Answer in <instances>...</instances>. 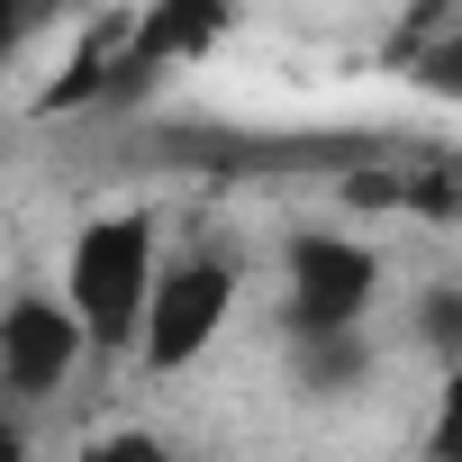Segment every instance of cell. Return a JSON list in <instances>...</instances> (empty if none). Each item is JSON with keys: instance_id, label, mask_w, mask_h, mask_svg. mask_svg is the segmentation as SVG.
<instances>
[{"instance_id": "6da1fadb", "label": "cell", "mask_w": 462, "mask_h": 462, "mask_svg": "<svg viewBox=\"0 0 462 462\" xmlns=\"http://www.w3.org/2000/svg\"><path fill=\"white\" fill-rule=\"evenodd\" d=\"M145 291H154V217L145 208L91 217L64 254V309L82 318V336L91 345H136Z\"/></svg>"}, {"instance_id": "7a4b0ae2", "label": "cell", "mask_w": 462, "mask_h": 462, "mask_svg": "<svg viewBox=\"0 0 462 462\" xmlns=\"http://www.w3.org/2000/svg\"><path fill=\"white\" fill-rule=\"evenodd\" d=\"M226 309H236V273H226V263H208V254L154 263V291H145V318H136L145 372H190L226 336Z\"/></svg>"}, {"instance_id": "3957f363", "label": "cell", "mask_w": 462, "mask_h": 462, "mask_svg": "<svg viewBox=\"0 0 462 462\" xmlns=\"http://www.w3.org/2000/svg\"><path fill=\"white\" fill-rule=\"evenodd\" d=\"M82 354H91V336H82V318L64 300L19 291L10 309H0V390L10 399H55L82 372Z\"/></svg>"}, {"instance_id": "277c9868", "label": "cell", "mask_w": 462, "mask_h": 462, "mask_svg": "<svg viewBox=\"0 0 462 462\" xmlns=\"http://www.w3.org/2000/svg\"><path fill=\"white\" fill-rule=\"evenodd\" d=\"M372 291H381V254L372 245L309 236L291 254V318H300V336H354V318L372 309Z\"/></svg>"}, {"instance_id": "5b68a950", "label": "cell", "mask_w": 462, "mask_h": 462, "mask_svg": "<svg viewBox=\"0 0 462 462\" xmlns=\"http://www.w3.org/2000/svg\"><path fill=\"white\" fill-rule=\"evenodd\" d=\"M217 37H226V0H145V10H136V37H127V55H136L145 73H163V64L208 55Z\"/></svg>"}, {"instance_id": "8992f818", "label": "cell", "mask_w": 462, "mask_h": 462, "mask_svg": "<svg viewBox=\"0 0 462 462\" xmlns=\"http://www.w3.org/2000/svg\"><path fill=\"white\" fill-rule=\"evenodd\" d=\"M82 462H172V453H163V444H154L145 426H118V435H100V444H91Z\"/></svg>"}, {"instance_id": "52a82bcc", "label": "cell", "mask_w": 462, "mask_h": 462, "mask_svg": "<svg viewBox=\"0 0 462 462\" xmlns=\"http://www.w3.org/2000/svg\"><path fill=\"white\" fill-rule=\"evenodd\" d=\"M0 462H28V435H19L10 417H0Z\"/></svg>"}]
</instances>
